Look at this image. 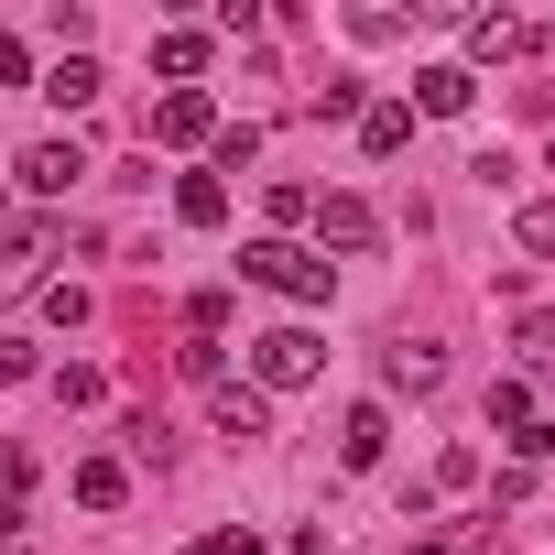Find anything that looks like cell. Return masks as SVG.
Wrapping results in <instances>:
<instances>
[{
  "label": "cell",
  "instance_id": "cell-1",
  "mask_svg": "<svg viewBox=\"0 0 555 555\" xmlns=\"http://www.w3.org/2000/svg\"><path fill=\"white\" fill-rule=\"evenodd\" d=\"M240 284H261V295H295V306H327L338 261H317V250H295V240H250V250H240Z\"/></svg>",
  "mask_w": 555,
  "mask_h": 555
},
{
  "label": "cell",
  "instance_id": "cell-2",
  "mask_svg": "<svg viewBox=\"0 0 555 555\" xmlns=\"http://www.w3.org/2000/svg\"><path fill=\"white\" fill-rule=\"evenodd\" d=\"M317 371H327V338H317V327H261V338H250V392H261V403H272V392H306Z\"/></svg>",
  "mask_w": 555,
  "mask_h": 555
},
{
  "label": "cell",
  "instance_id": "cell-3",
  "mask_svg": "<svg viewBox=\"0 0 555 555\" xmlns=\"http://www.w3.org/2000/svg\"><path fill=\"white\" fill-rule=\"evenodd\" d=\"M371 240H382L371 196H317V261H327V250H371Z\"/></svg>",
  "mask_w": 555,
  "mask_h": 555
},
{
  "label": "cell",
  "instance_id": "cell-4",
  "mask_svg": "<svg viewBox=\"0 0 555 555\" xmlns=\"http://www.w3.org/2000/svg\"><path fill=\"white\" fill-rule=\"evenodd\" d=\"M533 44H544V34H533L522 12H479V23H468V55H479V66H512V55H533Z\"/></svg>",
  "mask_w": 555,
  "mask_h": 555
},
{
  "label": "cell",
  "instance_id": "cell-5",
  "mask_svg": "<svg viewBox=\"0 0 555 555\" xmlns=\"http://www.w3.org/2000/svg\"><path fill=\"white\" fill-rule=\"evenodd\" d=\"M23 185H34V196H77V185H88V153H77V142H34V153H23Z\"/></svg>",
  "mask_w": 555,
  "mask_h": 555
},
{
  "label": "cell",
  "instance_id": "cell-6",
  "mask_svg": "<svg viewBox=\"0 0 555 555\" xmlns=\"http://www.w3.org/2000/svg\"><path fill=\"white\" fill-rule=\"evenodd\" d=\"M207 414H218V436H240V447L272 436V403H261L250 382H207Z\"/></svg>",
  "mask_w": 555,
  "mask_h": 555
},
{
  "label": "cell",
  "instance_id": "cell-7",
  "mask_svg": "<svg viewBox=\"0 0 555 555\" xmlns=\"http://www.w3.org/2000/svg\"><path fill=\"white\" fill-rule=\"evenodd\" d=\"M207 131H218V109H207V88H175V99L153 109V142H175V153H185V142H207Z\"/></svg>",
  "mask_w": 555,
  "mask_h": 555
},
{
  "label": "cell",
  "instance_id": "cell-8",
  "mask_svg": "<svg viewBox=\"0 0 555 555\" xmlns=\"http://www.w3.org/2000/svg\"><path fill=\"white\" fill-rule=\"evenodd\" d=\"M382 447H392V414H382V403H349V425H338V468H382Z\"/></svg>",
  "mask_w": 555,
  "mask_h": 555
},
{
  "label": "cell",
  "instance_id": "cell-9",
  "mask_svg": "<svg viewBox=\"0 0 555 555\" xmlns=\"http://www.w3.org/2000/svg\"><path fill=\"white\" fill-rule=\"evenodd\" d=\"M468 99H479V77H468V66H425V77H414V109H425V120H457Z\"/></svg>",
  "mask_w": 555,
  "mask_h": 555
},
{
  "label": "cell",
  "instance_id": "cell-10",
  "mask_svg": "<svg viewBox=\"0 0 555 555\" xmlns=\"http://www.w3.org/2000/svg\"><path fill=\"white\" fill-rule=\"evenodd\" d=\"M403 142H414V109H403V99H371V109H360V153H371V164H392Z\"/></svg>",
  "mask_w": 555,
  "mask_h": 555
},
{
  "label": "cell",
  "instance_id": "cell-11",
  "mask_svg": "<svg viewBox=\"0 0 555 555\" xmlns=\"http://www.w3.org/2000/svg\"><path fill=\"white\" fill-rule=\"evenodd\" d=\"M382 382H392V392H436V382H447V349L403 338V349H382Z\"/></svg>",
  "mask_w": 555,
  "mask_h": 555
},
{
  "label": "cell",
  "instance_id": "cell-12",
  "mask_svg": "<svg viewBox=\"0 0 555 555\" xmlns=\"http://www.w3.org/2000/svg\"><path fill=\"white\" fill-rule=\"evenodd\" d=\"M99 88H109V77H99V55H55V66H44V99H55V109H88Z\"/></svg>",
  "mask_w": 555,
  "mask_h": 555
},
{
  "label": "cell",
  "instance_id": "cell-13",
  "mask_svg": "<svg viewBox=\"0 0 555 555\" xmlns=\"http://www.w3.org/2000/svg\"><path fill=\"white\" fill-rule=\"evenodd\" d=\"M175 218H185V229H218V218H229V175H185V185H175Z\"/></svg>",
  "mask_w": 555,
  "mask_h": 555
},
{
  "label": "cell",
  "instance_id": "cell-14",
  "mask_svg": "<svg viewBox=\"0 0 555 555\" xmlns=\"http://www.w3.org/2000/svg\"><path fill=\"white\" fill-rule=\"evenodd\" d=\"M77 501H88V512H120V501H131V468H120V457H88V468H77Z\"/></svg>",
  "mask_w": 555,
  "mask_h": 555
},
{
  "label": "cell",
  "instance_id": "cell-15",
  "mask_svg": "<svg viewBox=\"0 0 555 555\" xmlns=\"http://www.w3.org/2000/svg\"><path fill=\"white\" fill-rule=\"evenodd\" d=\"M55 403H66V414H88V403H109V371H88V360H66V371H55Z\"/></svg>",
  "mask_w": 555,
  "mask_h": 555
},
{
  "label": "cell",
  "instance_id": "cell-16",
  "mask_svg": "<svg viewBox=\"0 0 555 555\" xmlns=\"http://www.w3.org/2000/svg\"><path fill=\"white\" fill-rule=\"evenodd\" d=\"M153 66H164V77H196V66H207V34H153Z\"/></svg>",
  "mask_w": 555,
  "mask_h": 555
},
{
  "label": "cell",
  "instance_id": "cell-17",
  "mask_svg": "<svg viewBox=\"0 0 555 555\" xmlns=\"http://www.w3.org/2000/svg\"><path fill=\"white\" fill-rule=\"evenodd\" d=\"M229 327V284H207V295H185V338H218Z\"/></svg>",
  "mask_w": 555,
  "mask_h": 555
},
{
  "label": "cell",
  "instance_id": "cell-18",
  "mask_svg": "<svg viewBox=\"0 0 555 555\" xmlns=\"http://www.w3.org/2000/svg\"><path fill=\"white\" fill-rule=\"evenodd\" d=\"M490 425L522 436V425H533V392H522V382H490Z\"/></svg>",
  "mask_w": 555,
  "mask_h": 555
},
{
  "label": "cell",
  "instance_id": "cell-19",
  "mask_svg": "<svg viewBox=\"0 0 555 555\" xmlns=\"http://www.w3.org/2000/svg\"><path fill=\"white\" fill-rule=\"evenodd\" d=\"M261 207H272V229H306V218H317V196H306V185H272Z\"/></svg>",
  "mask_w": 555,
  "mask_h": 555
},
{
  "label": "cell",
  "instance_id": "cell-20",
  "mask_svg": "<svg viewBox=\"0 0 555 555\" xmlns=\"http://www.w3.org/2000/svg\"><path fill=\"white\" fill-rule=\"evenodd\" d=\"M317 109H327V120H360L371 99H360V77H327V88H317Z\"/></svg>",
  "mask_w": 555,
  "mask_h": 555
},
{
  "label": "cell",
  "instance_id": "cell-21",
  "mask_svg": "<svg viewBox=\"0 0 555 555\" xmlns=\"http://www.w3.org/2000/svg\"><path fill=\"white\" fill-rule=\"evenodd\" d=\"M240 164H261V131L240 120V131H218V175H240Z\"/></svg>",
  "mask_w": 555,
  "mask_h": 555
},
{
  "label": "cell",
  "instance_id": "cell-22",
  "mask_svg": "<svg viewBox=\"0 0 555 555\" xmlns=\"http://www.w3.org/2000/svg\"><path fill=\"white\" fill-rule=\"evenodd\" d=\"M175 371H185V382H229V371H218V338H185V349H175Z\"/></svg>",
  "mask_w": 555,
  "mask_h": 555
},
{
  "label": "cell",
  "instance_id": "cell-23",
  "mask_svg": "<svg viewBox=\"0 0 555 555\" xmlns=\"http://www.w3.org/2000/svg\"><path fill=\"white\" fill-rule=\"evenodd\" d=\"M436 490H479V447H447L436 457Z\"/></svg>",
  "mask_w": 555,
  "mask_h": 555
},
{
  "label": "cell",
  "instance_id": "cell-24",
  "mask_svg": "<svg viewBox=\"0 0 555 555\" xmlns=\"http://www.w3.org/2000/svg\"><path fill=\"white\" fill-rule=\"evenodd\" d=\"M512 240H522V250H555V196H544V207H522V218H512Z\"/></svg>",
  "mask_w": 555,
  "mask_h": 555
},
{
  "label": "cell",
  "instance_id": "cell-25",
  "mask_svg": "<svg viewBox=\"0 0 555 555\" xmlns=\"http://www.w3.org/2000/svg\"><path fill=\"white\" fill-rule=\"evenodd\" d=\"M34 77V55H23V34H0V88H23Z\"/></svg>",
  "mask_w": 555,
  "mask_h": 555
},
{
  "label": "cell",
  "instance_id": "cell-26",
  "mask_svg": "<svg viewBox=\"0 0 555 555\" xmlns=\"http://www.w3.org/2000/svg\"><path fill=\"white\" fill-rule=\"evenodd\" d=\"M0 382H34V338H0Z\"/></svg>",
  "mask_w": 555,
  "mask_h": 555
},
{
  "label": "cell",
  "instance_id": "cell-27",
  "mask_svg": "<svg viewBox=\"0 0 555 555\" xmlns=\"http://www.w3.org/2000/svg\"><path fill=\"white\" fill-rule=\"evenodd\" d=\"M185 555H261V544H250V533H196Z\"/></svg>",
  "mask_w": 555,
  "mask_h": 555
},
{
  "label": "cell",
  "instance_id": "cell-28",
  "mask_svg": "<svg viewBox=\"0 0 555 555\" xmlns=\"http://www.w3.org/2000/svg\"><path fill=\"white\" fill-rule=\"evenodd\" d=\"M414 555H479V533H425Z\"/></svg>",
  "mask_w": 555,
  "mask_h": 555
},
{
  "label": "cell",
  "instance_id": "cell-29",
  "mask_svg": "<svg viewBox=\"0 0 555 555\" xmlns=\"http://www.w3.org/2000/svg\"><path fill=\"white\" fill-rule=\"evenodd\" d=\"M522 349H555V306H544V317H522Z\"/></svg>",
  "mask_w": 555,
  "mask_h": 555
},
{
  "label": "cell",
  "instance_id": "cell-30",
  "mask_svg": "<svg viewBox=\"0 0 555 555\" xmlns=\"http://www.w3.org/2000/svg\"><path fill=\"white\" fill-rule=\"evenodd\" d=\"M23 544V501H0V555H12Z\"/></svg>",
  "mask_w": 555,
  "mask_h": 555
},
{
  "label": "cell",
  "instance_id": "cell-31",
  "mask_svg": "<svg viewBox=\"0 0 555 555\" xmlns=\"http://www.w3.org/2000/svg\"><path fill=\"white\" fill-rule=\"evenodd\" d=\"M12 555H23V544H12Z\"/></svg>",
  "mask_w": 555,
  "mask_h": 555
}]
</instances>
